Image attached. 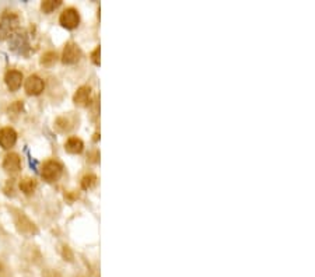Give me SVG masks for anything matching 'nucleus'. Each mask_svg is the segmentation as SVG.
Wrapping results in <instances>:
<instances>
[{
    "label": "nucleus",
    "instance_id": "nucleus-1",
    "mask_svg": "<svg viewBox=\"0 0 315 277\" xmlns=\"http://www.w3.org/2000/svg\"><path fill=\"white\" fill-rule=\"evenodd\" d=\"M19 27V17L16 14H4L0 19V40H7L16 34Z\"/></svg>",
    "mask_w": 315,
    "mask_h": 277
},
{
    "label": "nucleus",
    "instance_id": "nucleus-2",
    "mask_svg": "<svg viewBox=\"0 0 315 277\" xmlns=\"http://www.w3.org/2000/svg\"><path fill=\"white\" fill-rule=\"evenodd\" d=\"M62 171V165L59 164L58 161L51 160V161H46L45 164L42 165L41 175L46 182H55V181H58L61 178Z\"/></svg>",
    "mask_w": 315,
    "mask_h": 277
},
{
    "label": "nucleus",
    "instance_id": "nucleus-3",
    "mask_svg": "<svg viewBox=\"0 0 315 277\" xmlns=\"http://www.w3.org/2000/svg\"><path fill=\"white\" fill-rule=\"evenodd\" d=\"M59 21H61L62 27H64V28L74 30L79 25V22H80V16H79V13H77L76 9H66L61 14Z\"/></svg>",
    "mask_w": 315,
    "mask_h": 277
},
{
    "label": "nucleus",
    "instance_id": "nucleus-4",
    "mask_svg": "<svg viewBox=\"0 0 315 277\" xmlns=\"http://www.w3.org/2000/svg\"><path fill=\"white\" fill-rule=\"evenodd\" d=\"M82 58V52L77 48V45L74 43H67L63 49L62 55V62L64 64H74L80 61Z\"/></svg>",
    "mask_w": 315,
    "mask_h": 277
},
{
    "label": "nucleus",
    "instance_id": "nucleus-5",
    "mask_svg": "<svg viewBox=\"0 0 315 277\" xmlns=\"http://www.w3.org/2000/svg\"><path fill=\"white\" fill-rule=\"evenodd\" d=\"M24 88H25V91H27L28 95H40V94L43 91V88H45V84L42 82L41 77L32 74V76H30V77L25 80Z\"/></svg>",
    "mask_w": 315,
    "mask_h": 277
},
{
    "label": "nucleus",
    "instance_id": "nucleus-6",
    "mask_svg": "<svg viewBox=\"0 0 315 277\" xmlns=\"http://www.w3.org/2000/svg\"><path fill=\"white\" fill-rule=\"evenodd\" d=\"M17 142V133L14 129L11 128H3L0 129V147H3L4 150L11 149Z\"/></svg>",
    "mask_w": 315,
    "mask_h": 277
},
{
    "label": "nucleus",
    "instance_id": "nucleus-7",
    "mask_svg": "<svg viewBox=\"0 0 315 277\" xmlns=\"http://www.w3.org/2000/svg\"><path fill=\"white\" fill-rule=\"evenodd\" d=\"M3 168L6 172L9 174H17L21 168V158L19 154L10 153L4 157V161H3Z\"/></svg>",
    "mask_w": 315,
    "mask_h": 277
},
{
    "label": "nucleus",
    "instance_id": "nucleus-8",
    "mask_svg": "<svg viewBox=\"0 0 315 277\" xmlns=\"http://www.w3.org/2000/svg\"><path fill=\"white\" fill-rule=\"evenodd\" d=\"M4 82H6V85L9 87L10 91H17L22 84V73L19 72V70H10V72L6 73Z\"/></svg>",
    "mask_w": 315,
    "mask_h": 277
},
{
    "label": "nucleus",
    "instance_id": "nucleus-9",
    "mask_svg": "<svg viewBox=\"0 0 315 277\" xmlns=\"http://www.w3.org/2000/svg\"><path fill=\"white\" fill-rule=\"evenodd\" d=\"M90 95H91V88L88 85L80 87L73 97V101L79 107H87L90 104Z\"/></svg>",
    "mask_w": 315,
    "mask_h": 277
},
{
    "label": "nucleus",
    "instance_id": "nucleus-10",
    "mask_svg": "<svg viewBox=\"0 0 315 277\" xmlns=\"http://www.w3.org/2000/svg\"><path fill=\"white\" fill-rule=\"evenodd\" d=\"M22 48H28V41H27V37L24 32H19V34H14L11 37V49L17 52H22Z\"/></svg>",
    "mask_w": 315,
    "mask_h": 277
},
{
    "label": "nucleus",
    "instance_id": "nucleus-11",
    "mask_svg": "<svg viewBox=\"0 0 315 277\" xmlns=\"http://www.w3.org/2000/svg\"><path fill=\"white\" fill-rule=\"evenodd\" d=\"M64 149H66L67 153L80 154L84 149L83 140L79 139V137H70V139H67V142L64 143Z\"/></svg>",
    "mask_w": 315,
    "mask_h": 277
},
{
    "label": "nucleus",
    "instance_id": "nucleus-12",
    "mask_svg": "<svg viewBox=\"0 0 315 277\" xmlns=\"http://www.w3.org/2000/svg\"><path fill=\"white\" fill-rule=\"evenodd\" d=\"M17 227L20 230L21 233H27V234H34L37 233V228L34 226V223H31L25 215L21 213L17 218Z\"/></svg>",
    "mask_w": 315,
    "mask_h": 277
},
{
    "label": "nucleus",
    "instance_id": "nucleus-13",
    "mask_svg": "<svg viewBox=\"0 0 315 277\" xmlns=\"http://www.w3.org/2000/svg\"><path fill=\"white\" fill-rule=\"evenodd\" d=\"M37 188V182L32 178H24L20 182V191L24 195H32Z\"/></svg>",
    "mask_w": 315,
    "mask_h": 277
},
{
    "label": "nucleus",
    "instance_id": "nucleus-14",
    "mask_svg": "<svg viewBox=\"0 0 315 277\" xmlns=\"http://www.w3.org/2000/svg\"><path fill=\"white\" fill-rule=\"evenodd\" d=\"M61 4H62V1H61V0H45V1H42L41 9L43 13L49 14V13H52V11L56 10Z\"/></svg>",
    "mask_w": 315,
    "mask_h": 277
},
{
    "label": "nucleus",
    "instance_id": "nucleus-15",
    "mask_svg": "<svg viewBox=\"0 0 315 277\" xmlns=\"http://www.w3.org/2000/svg\"><path fill=\"white\" fill-rule=\"evenodd\" d=\"M97 184V176L94 174H88L82 179V188L83 189H91Z\"/></svg>",
    "mask_w": 315,
    "mask_h": 277
},
{
    "label": "nucleus",
    "instance_id": "nucleus-16",
    "mask_svg": "<svg viewBox=\"0 0 315 277\" xmlns=\"http://www.w3.org/2000/svg\"><path fill=\"white\" fill-rule=\"evenodd\" d=\"M55 62H56V53L55 52H46L41 59L42 64H46V66H51Z\"/></svg>",
    "mask_w": 315,
    "mask_h": 277
},
{
    "label": "nucleus",
    "instance_id": "nucleus-17",
    "mask_svg": "<svg viewBox=\"0 0 315 277\" xmlns=\"http://www.w3.org/2000/svg\"><path fill=\"white\" fill-rule=\"evenodd\" d=\"M91 61L94 64H100V46H97L91 53Z\"/></svg>",
    "mask_w": 315,
    "mask_h": 277
}]
</instances>
